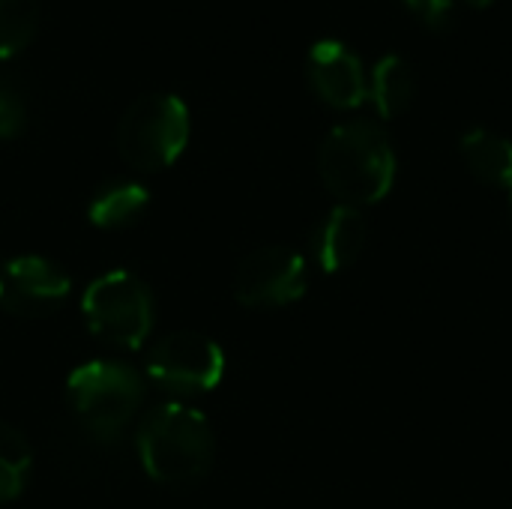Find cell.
Returning <instances> with one entry per match:
<instances>
[{
  "label": "cell",
  "mask_w": 512,
  "mask_h": 509,
  "mask_svg": "<svg viewBox=\"0 0 512 509\" xmlns=\"http://www.w3.org/2000/svg\"><path fill=\"white\" fill-rule=\"evenodd\" d=\"M69 399L87 432L96 438L117 435L138 411L144 384L135 369L111 360H93L69 375Z\"/></svg>",
  "instance_id": "cell-5"
},
{
  "label": "cell",
  "mask_w": 512,
  "mask_h": 509,
  "mask_svg": "<svg viewBox=\"0 0 512 509\" xmlns=\"http://www.w3.org/2000/svg\"><path fill=\"white\" fill-rule=\"evenodd\" d=\"M147 375L168 393H204L225 375V354L201 333H171L147 357Z\"/></svg>",
  "instance_id": "cell-6"
},
{
  "label": "cell",
  "mask_w": 512,
  "mask_h": 509,
  "mask_svg": "<svg viewBox=\"0 0 512 509\" xmlns=\"http://www.w3.org/2000/svg\"><path fill=\"white\" fill-rule=\"evenodd\" d=\"M138 456L144 471L165 486L198 483L213 462L210 423L189 405L168 402L150 411L138 429Z\"/></svg>",
  "instance_id": "cell-2"
},
{
  "label": "cell",
  "mask_w": 512,
  "mask_h": 509,
  "mask_svg": "<svg viewBox=\"0 0 512 509\" xmlns=\"http://www.w3.org/2000/svg\"><path fill=\"white\" fill-rule=\"evenodd\" d=\"M510 204H512V189H510Z\"/></svg>",
  "instance_id": "cell-19"
},
{
  "label": "cell",
  "mask_w": 512,
  "mask_h": 509,
  "mask_svg": "<svg viewBox=\"0 0 512 509\" xmlns=\"http://www.w3.org/2000/svg\"><path fill=\"white\" fill-rule=\"evenodd\" d=\"M465 3H471V6H477V9H486V6L495 3V0H465Z\"/></svg>",
  "instance_id": "cell-18"
},
{
  "label": "cell",
  "mask_w": 512,
  "mask_h": 509,
  "mask_svg": "<svg viewBox=\"0 0 512 509\" xmlns=\"http://www.w3.org/2000/svg\"><path fill=\"white\" fill-rule=\"evenodd\" d=\"M27 126L24 102L12 90H0V141L18 138Z\"/></svg>",
  "instance_id": "cell-16"
},
{
  "label": "cell",
  "mask_w": 512,
  "mask_h": 509,
  "mask_svg": "<svg viewBox=\"0 0 512 509\" xmlns=\"http://www.w3.org/2000/svg\"><path fill=\"white\" fill-rule=\"evenodd\" d=\"M306 75L312 90L333 108H357L369 96L360 57L336 39H321L309 48Z\"/></svg>",
  "instance_id": "cell-9"
},
{
  "label": "cell",
  "mask_w": 512,
  "mask_h": 509,
  "mask_svg": "<svg viewBox=\"0 0 512 509\" xmlns=\"http://www.w3.org/2000/svg\"><path fill=\"white\" fill-rule=\"evenodd\" d=\"M39 24V0H0V60L21 51Z\"/></svg>",
  "instance_id": "cell-15"
},
{
  "label": "cell",
  "mask_w": 512,
  "mask_h": 509,
  "mask_svg": "<svg viewBox=\"0 0 512 509\" xmlns=\"http://www.w3.org/2000/svg\"><path fill=\"white\" fill-rule=\"evenodd\" d=\"M462 156L477 180L512 189V141L504 135L474 126L462 135Z\"/></svg>",
  "instance_id": "cell-11"
},
{
  "label": "cell",
  "mask_w": 512,
  "mask_h": 509,
  "mask_svg": "<svg viewBox=\"0 0 512 509\" xmlns=\"http://www.w3.org/2000/svg\"><path fill=\"white\" fill-rule=\"evenodd\" d=\"M81 315L90 333L117 348H141L153 327V300L147 285L126 273L111 270L87 285Z\"/></svg>",
  "instance_id": "cell-4"
},
{
  "label": "cell",
  "mask_w": 512,
  "mask_h": 509,
  "mask_svg": "<svg viewBox=\"0 0 512 509\" xmlns=\"http://www.w3.org/2000/svg\"><path fill=\"white\" fill-rule=\"evenodd\" d=\"M324 186L348 207L378 204L396 180V153L387 132L372 120H348L327 132L318 150Z\"/></svg>",
  "instance_id": "cell-1"
},
{
  "label": "cell",
  "mask_w": 512,
  "mask_h": 509,
  "mask_svg": "<svg viewBox=\"0 0 512 509\" xmlns=\"http://www.w3.org/2000/svg\"><path fill=\"white\" fill-rule=\"evenodd\" d=\"M30 471V447L27 441L6 423H0V504L21 495Z\"/></svg>",
  "instance_id": "cell-14"
},
{
  "label": "cell",
  "mask_w": 512,
  "mask_h": 509,
  "mask_svg": "<svg viewBox=\"0 0 512 509\" xmlns=\"http://www.w3.org/2000/svg\"><path fill=\"white\" fill-rule=\"evenodd\" d=\"M69 297V276L36 255L12 258L0 267V306L12 315H48Z\"/></svg>",
  "instance_id": "cell-8"
},
{
  "label": "cell",
  "mask_w": 512,
  "mask_h": 509,
  "mask_svg": "<svg viewBox=\"0 0 512 509\" xmlns=\"http://www.w3.org/2000/svg\"><path fill=\"white\" fill-rule=\"evenodd\" d=\"M411 12H417L432 30H444L453 24L456 15V0H405Z\"/></svg>",
  "instance_id": "cell-17"
},
{
  "label": "cell",
  "mask_w": 512,
  "mask_h": 509,
  "mask_svg": "<svg viewBox=\"0 0 512 509\" xmlns=\"http://www.w3.org/2000/svg\"><path fill=\"white\" fill-rule=\"evenodd\" d=\"M189 141V111L174 93H147L135 99L117 126L120 156L138 171L174 165Z\"/></svg>",
  "instance_id": "cell-3"
},
{
  "label": "cell",
  "mask_w": 512,
  "mask_h": 509,
  "mask_svg": "<svg viewBox=\"0 0 512 509\" xmlns=\"http://www.w3.org/2000/svg\"><path fill=\"white\" fill-rule=\"evenodd\" d=\"M369 96H372L375 108L381 111V117L402 114L414 99V72H411L408 60L399 54H384L372 69Z\"/></svg>",
  "instance_id": "cell-12"
},
{
  "label": "cell",
  "mask_w": 512,
  "mask_h": 509,
  "mask_svg": "<svg viewBox=\"0 0 512 509\" xmlns=\"http://www.w3.org/2000/svg\"><path fill=\"white\" fill-rule=\"evenodd\" d=\"M366 219L357 207H333L312 234V252L324 273L348 270L366 246Z\"/></svg>",
  "instance_id": "cell-10"
},
{
  "label": "cell",
  "mask_w": 512,
  "mask_h": 509,
  "mask_svg": "<svg viewBox=\"0 0 512 509\" xmlns=\"http://www.w3.org/2000/svg\"><path fill=\"white\" fill-rule=\"evenodd\" d=\"M147 207V189L138 183H114L105 186L90 204V222L96 228H123L138 219Z\"/></svg>",
  "instance_id": "cell-13"
},
{
  "label": "cell",
  "mask_w": 512,
  "mask_h": 509,
  "mask_svg": "<svg viewBox=\"0 0 512 509\" xmlns=\"http://www.w3.org/2000/svg\"><path fill=\"white\" fill-rule=\"evenodd\" d=\"M306 291V261L288 246H261L249 252L234 276V294L243 306L273 309L300 300Z\"/></svg>",
  "instance_id": "cell-7"
}]
</instances>
